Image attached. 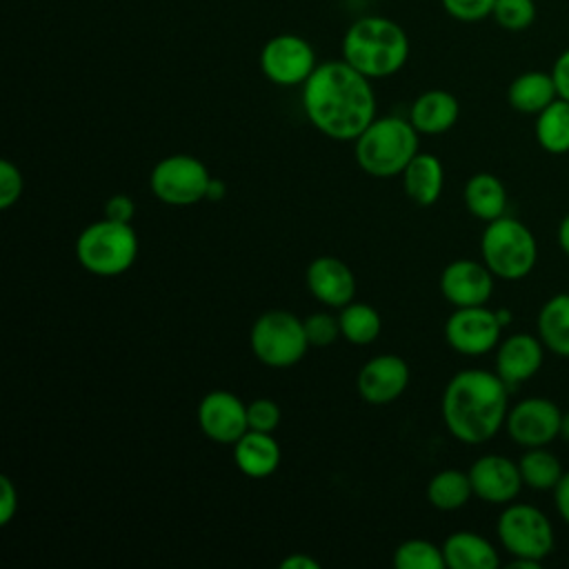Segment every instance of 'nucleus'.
I'll return each mask as SVG.
<instances>
[{"instance_id":"obj_1","label":"nucleus","mask_w":569,"mask_h":569,"mask_svg":"<svg viewBox=\"0 0 569 569\" xmlns=\"http://www.w3.org/2000/svg\"><path fill=\"white\" fill-rule=\"evenodd\" d=\"M307 120L327 138L356 140L376 118L371 80L345 60L320 62L302 84Z\"/></svg>"},{"instance_id":"obj_2","label":"nucleus","mask_w":569,"mask_h":569,"mask_svg":"<svg viewBox=\"0 0 569 569\" xmlns=\"http://www.w3.org/2000/svg\"><path fill=\"white\" fill-rule=\"evenodd\" d=\"M507 385L487 369L458 371L442 391V420L453 438L467 445L487 442L505 425Z\"/></svg>"},{"instance_id":"obj_3","label":"nucleus","mask_w":569,"mask_h":569,"mask_svg":"<svg viewBox=\"0 0 569 569\" xmlns=\"http://www.w3.org/2000/svg\"><path fill=\"white\" fill-rule=\"evenodd\" d=\"M409 58L405 29L382 16H365L349 24L342 38V60L369 80L393 76Z\"/></svg>"},{"instance_id":"obj_4","label":"nucleus","mask_w":569,"mask_h":569,"mask_svg":"<svg viewBox=\"0 0 569 569\" xmlns=\"http://www.w3.org/2000/svg\"><path fill=\"white\" fill-rule=\"evenodd\" d=\"M353 142L358 167L373 178L400 176L418 153L416 127L398 116L373 118Z\"/></svg>"},{"instance_id":"obj_5","label":"nucleus","mask_w":569,"mask_h":569,"mask_svg":"<svg viewBox=\"0 0 569 569\" xmlns=\"http://www.w3.org/2000/svg\"><path fill=\"white\" fill-rule=\"evenodd\" d=\"M138 256V236L131 222L102 218L84 227L76 240L80 267L100 278L124 273Z\"/></svg>"},{"instance_id":"obj_6","label":"nucleus","mask_w":569,"mask_h":569,"mask_svg":"<svg viewBox=\"0 0 569 569\" xmlns=\"http://www.w3.org/2000/svg\"><path fill=\"white\" fill-rule=\"evenodd\" d=\"M480 253L493 276L520 280L533 269L538 247L529 227L516 218L500 216L487 222L480 238Z\"/></svg>"},{"instance_id":"obj_7","label":"nucleus","mask_w":569,"mask_h":569,"mask_svg":"<svg viewBox=\"0 0 569 569\" xmlns=\"http://www.w3.org/2000/svg\"><path fill=\"white\" fill-rule=\"evenodd\" d=\"M253 356L273 369L293 367L311 347L305 333V322L284 309H269L260 313L249 333Z\"/></svg>"},{"instance_id":"obj_8","label":"nucleus","mask_w":569,"mask_h":569,"mask_svg":"<svg viewBox=\"0 0 569 569\" xmlns=\"http://www.w3.org/2000/svg\"><path fill=\"white\" fill-rule=\"evenodd\" d=\"M209 169L202 160L189 153H173L153 164L149 176L151 193L173 207H189L207 200Z\"/></svg>"},{"instance_id":"obj_9","label":"nucleus","mask_w":569,"mask_h":569,"mask_svg":"<svg viewBox=\"0 0 569 569\" xmlns=\"http://www.w3.org/2000/svg\"><path fill=\"white\" fill-rule=\"evenodd\" d=\"M502 547L513 558L542 562L553 549V527L549 518L531 505H509L496 525Z\"/></svg>"},{"instance_id":"obj_10","label":"nucleus","mask_w":569,"mask_h":569,"mask_svg":"<svg viewBox=\"0 0 569 569\" xmlns=\"http://www.w3.org/2000/svg\"><path fill=\"white\" fill-rule=\"evenodd\" d=\"M316 67L311 44L296 33L273 36L260 51V69L264 78L280 87L305 84Z\"/></svg>"},{"instance_id":"obj_11","label":"nucleus","mask_w":569,"mask_h":569,"mask_svg":"<svg viewBox=\"0 0 569 569\" xmlns=\"http://www.w3.org/2000/svg\"><path fill=\"white\" fill-rule=\"evenodd\" d=\"M502 325L496 311L485 305L456 307L445 322V338L449 347L462 356H482L498 345Z\"/></svg>"},{"instance_id":"obj_12","label":"nucleus","mask_w":569,"mask_h":569,"mask_svg":"<svg viewBox=\"0 0 569 569\" xmlns=\"http://www.w3.org/2000/svg\"><path fill=\"white\" fill-rule=\"evenodd\" d=\"M562 413L547 398H527L520 400L507 413V431L513 442L520 447H545L556 436H560Z\"/></svg>"},{"instance_id":"obj_13","label":"nucleus","mask_w":569,"mask_h":569,"mask_svg":"<svg viewBox=\"0 0 569 569\" xmlns=\"http://www.w3.org/2000/svg\"><path fill=\"white\" fill-rule=\"evenodd\" d=\"M196 413L202 433L220 445H233L249 429L247 405L227 389L204 393Z\"/></svg>"},{"instance_id":"obj_14","label":"nucleus","mask_w":569,"mask_h":569,"mask_svg":"<svg viewBox=\"0 0 569 569\" xmlns=\"http://www.w3.org/2000/svg\"><path fill=\"white\" fill-rule=\"evenodd\" d=\"M467 473L473 487V496L489 505L511 502L518 496L520 487L525 485L518 462L500 453L480 456Z\"/></svg>"},{"instance_id":"obj_15","label":"nucleus","mask_w":569,"mask_h":569,"mask_svg":"<svg viewBox=\"0 0 569 569\" xmlns=\"http://www.w3.org/2000/svg\"><path fill=\"white\" fill-rule=\"evenodd\" d=\"M362 400L369 405H389L398 400L409 385V365L396 353H380L367 360L356 378Z\"/></svg>"},{"instance_id":"obj_16","label":"nucleus","mask_w":569,"mask_h":569,"mask_svg":"<svg viewBox=\"0 0 569 569\" xmlns=\"http://www.w3.org/2000/svg\"><path fill=\"white\" fill-rule=\"evenodd\" d=\"M440 291L453 307H478L493 293V273L485 262L453 260L440 273Z\"/></svg>"},{"instance_id":"obj_17","label":"nucleus","mask_w":569,"mask_h":569,"mask_svg":"<svg viewBox=\"0 0 569 569\" xmlns=\"http://www.w3.org/2000/svg\"><path fill=\"white\" fill-rule=\"evenodd\" d=\"M307 287L318 302L331 309H342L356 298L353 271L333 256H320L309 262Z\"/></svg>"},{"instance_id":"obj_18","label":"nucleus","mask_w":569,"mask_h":569,"mask_svg":"<svg viewBox=\"0 0 569 569\" xmlns=\"http://www.w3.org/2000/svg\"><path fill=\"white\" fill-rule=\"evenodd\" d=\"M542 365V340L529 333H513L500 342L496 353V373L507 387H516L538 373Z\"/></svg>"},{"instance_id":"obj_19","label":"nucleus","mask_w":569,"mask_h":569,"mask_svg":"<svg viewBox=\"0 0 569 569\" xmlns=\"http://www.w3.org/2000/svg\"><path fill=\"white\" fill-rule=\"evenodd\" d=\"M460 116V104L453 93L445 89H429L420 93L411 109H409V122L416 127L418 133L438 136L449 131Z\"/></svg>"},{"instance_id":"obj_20","label":"nucleus","mask_w":569,"mask_h":569,"mask_svg":"<svg viewBox=\"0 0 569 569\" xmlns=\"http://www.w3.org/2000/svg\"><path fill=\"white\" fill-rule=\"evenodd\" d=\"M233 462L249 478H267L280 465V445L267 431L247 429L233 442Z\"/></svg>"},{"instance_id":"obj_21","label":"nucleus","mask_w":569,"mask_h":569,"mask_svg":"<svg viewBox=\"0 0 569 569\" xmlns=\"http://www.w3.org/2000/svg\"><path fill=\"white\" fill-rule=\"evenodd\" d=\"M400 176H402V189L407 198L420 207L433 204L442 193L445 169L433 153L418 151Z\"/></svg>"},{"instance_id":"obj_22","label":"nucleus","mask_w":569,"mask_h":569,"mask_svg":"<svg viewBox=\"0 0 569 569\" xmlns=\"http://www.w3.org/2000/svg\"><path fill=\"white\" fill-rule=\"evenodd\" d=\"M449 569H496L500 558L493 545L473 531H453L442 542Z\"/></svg>"},{"instance_id":"obj_23","label":"nucleus","mask_w":569,"mask_h":569,"mask_svg":"<svg viewBox=\"0 0 569 569\" xmlns=\"http://www.w3.org/2000/svg\"><path fill=\"white\" fill-rule=\"evenodd\" d=\"M465 207L478 220L491 222L505 216L507 209V191L505 184L493 173H473L462 191Z\"/></svg>"},{"instance_id":"obj_24","label":"nucleus","mask_w":569,"mask_h":569,"mask_svg":"<svg viewBox=\"0 0 569 569\" xmlns=\"http://www.w3.org/2000/svg\"><path fill=\"white\" fill-rule=\"evenodd\" d=\"M558 98V89L551 73L525 71L511 80L507 89L509 104L520 113H540Z\"/></svg>"},{"instance_id":"obj_25","label":"nucleus","mask_w":569,"mask_h":569,"mask_svg":"<svg viewBox=\"0 0 569 569\" xmlns=\"http://www.w3.org/2000/svg\"><path fill=\"white\" fill-rule=\"evenodd\" d=\"M538 338L556 356L569 358V293L549 298L538 313Z\"/></svg>"},{"instance_id":"obj_26","label":"nucleus","mask_w":569,"mask_h":569,"mask_svg":"<svg viewBox=\"0 0 569 569\" xmlns=\"http://www.w3.org/2000/svg\"><path fill=\"white\" fill-rule=\"evenodd\" d=\"M473 487L469 473L458 469H442L427 482V500L440 511H456L469 502Z\"/></svg>"},{"instance_id":"obj_27","label":"nucleus","mask_w":569,"mask_h":569,"mask_svg":"<svg viewBox=\"0 0 569 569\" xmlns=\"http://www.w3.org/2000/svg\"><path fill=\"white\" fill-rule=\"evenodd\" d=\"M536 140L549 153L569 151V102L556 98L536 118Z\"/></svg>"},{"instance_id":"obj_28","label":"nucleus","mask_w":569,"mask_h":569,"mask_svg":"<svg viewBox=\"0 0 569 569\" xmlns=\"http://www.w3.org/2000/svg\"><path fill=\"white\" fill-rule=\"evenodd\" d=\"M340 336L351 345H371L382 329L380 313L367 302H349L338 313Z\"/></svg>"},{"instance_id":"obj_29","label":"nucleus","mask_w":569,"mask_h":569,"mask_svg":"<svg viewBox=\"0 0 569 569\" xmlns=\"http://www.w3.org/2000/svg\"><path fill=\"white\" fill-rule=\"evenodd\" d=\"M518 469H520L522 482L531 489H553L562 478L560 460L545 447H529L520 456Z\"/></svg>"},{"instance_id":"obj_30","label":"nucleus","mask_w":569,"mask_h":569,"mask_svg":"<svg viewBox=\"0 0 569 569\" xmlns=\"http://www.w3.org/2000/svg\"><path fill=\"white\" fill-rule=\"evenodd\" d=\"M396 569H445L442 547H436L422 538H409L400 542L393 551Z\"/></svg>"},{"instance_id":"obj_31","label":"nucleus","mask_w":569,"mask_h":569,"mask_svg":"<svg viewBox=\"0 0 569 569\" xmlns=\"http://www.w3.org/2000/svg\"><path fill=\"white\" fill-rule=\"evenodd\" d=\"M491 16L507 31H525L536 20V2L533 0H496Z\"/></svg>"},{"instance_id":"obj_32","label":"nucleus","mask_w":569,"mask_h":569,"mask_svg":"<svg viewBox=\"0 0 569 569\" xmlns=\"http://www.w3.org/2000/svg\"><path fill=\"white\" fill-rule=\"evenodd\" d=\"M302 322H305V333H307V340L311 347H329L340 336L338 316H333L329 311L309 313Z\"/></svg>"},{"instance_id":"obj_33","label":"nucleus","mask_w":569,"mask_h":569,"mask_svg":"<svg viewBox=\"0 0 569 569\" xmlns=\"http://www.w3.org/2000/svg\"><path fill=\"white\" fill-rule=\"evenodd\" d=\"M247 422L253 431L273 433L280 425V407L269 398H256L247 405Z\"/></svg>"},{"instance_id":"obj_34","label":"nucleus","mask_w":569,"mask_h":569,"mask_svg":"<svg viewBox=\"0 0 569 569\" xmlns=\"http://www.w3.org/2000/svg\"><path fill=\"white\" fill-rule=\"evenodd\" d=\"M22 171L11 160H0V207L9 209L13 207L22 196Z\"/></svg>"},{"instance_id":"obj_35","label":"nucleus","mask_w":569,"mask_h":569,"mask_svg":"<svg viewBox=\"0 0 569 569\" xmlns=\"http://www.w3.org/2000/svg\"><path fill=\"white\" fill-rule=\"evenodd\" d=\"M445 11L462 22H476L491 16L496 0H440Z\"/></svg>"},{"instance_id":"obj_36","label":"nucleus","mask_w":569,"mask_h":569,"mask_svg":"<svg viewBox=\"0 0 569 569\" xmlns=\"http://www.w3.org/2000/svg\"><path fill=\"white\" fill-rule=\"evenodd\" d=\"M18 511V489L9 476H0V525H9Z\"/></svg>"},{"instance_id":"obj_37","label":"nucleus","mask_w":569,"mask_h":569,"mask_svg":"<svg viewBox=\"0 0 569 569\" xmlns=\"http://www.w3.org/2000/svg\"><path fill=\"white\" fill-rule=\"evenodd\" d=\"M133 213H136V202L124 193H116L104 202V218L109 220L131 222Z\"/></svg>"},{"instance_id":"obj_38","label":"nucleus","mask_w":569,"mask_h":569,"mask_svg":"<svg viewBox=\"0 0 569 569\" xmlns=\"http://www.w3.org/2000/svg\"><path fill=\"white\" fill-rule=\"evenodd\" d=\"M551 76H553V82H556V89H558V98L569 102V49H565L558 56V60L553 62Z\"/></svg>"},{"instance_id":"obj_39","label":"nucleus","mask_w":569,"mask_h":569,"mask_svg":"<svg viewBox=\"0 0 569 569\" xmlns=\"http://www.w3.org/2000/svg\"><path fill=\"white\" fill-rule=\"evenodd\" d=\"M553 500H556V509H558L560 518L569 525V471L562 473V478L553 487Z\"/></svg>"},{"instance_id":"obj_40","label":"nucleus","mask_w":569,"mask_h":569,"mask_svg":"<svg viewBox=\"0 0 569 569\" xmlns=\"http://www.w3.org/2000/svg\"><path fill=\"white\" fill-rule=\"evenodd\" d=\"M280 567H282V569H320V562L313 560V558L307 556V553H291V556L282 558Z\"/></svg>"},{"instance_id":"obj_41","label":"nucleus","mask_w":569,"mask_h":569,"mask_svg":"<svg viewBox=\"0 0 569 569\" xmlns=\"http://www.w3.org/2000/svg\"><path fill=\"white\" fill-rule=\"evenodd\" d=\"M227 193V184L220 178H211L207 187V200H222Z\"/></svg>"},{"instance_id":"obj_42","label":"nucleus","mask_w":569,"mask_h":569,"mask_svg":"<svg viewBox=\"0 0 569 569\" xmlns=\"http://www.w3.org/2000/svg\"><path fill=\"white\" fill-rule=\"evenodd\" d=\"M558 242H560L562 251L569 256V213L562 218V222L558 227Z\"/></svg>"},{"instance_id":"obj_43","label":"nucleus","mask_w":569,"mask_h":569,"mask_svg":"<svg viewBox=\"0 0 569 569\" xmlns=\"http://www.w3.org/2000/svg\"><path fill=\"white\" fill-rule=\"evenodd\" d=\"M560 436H562L565 440H569V411H567V413H562V422H560Z\"/></svg>"},{"instance_id":"obj_44","label":"nucleus","mask_w":569,"mask_h":569,"mask_svg":"<svg viewBox=\"0 0 569 569\" xmlns=\"http://www.w3.org/2000/svg\"><path fill=\"white\" fill-rule=\"evenodd\" d=\"M496 316H498V320H500V325H502V327H505V325H509V318H511V313H509V311L498 309V311H496Z\"/></svg>"}]
</instances>
